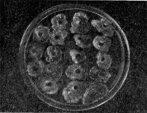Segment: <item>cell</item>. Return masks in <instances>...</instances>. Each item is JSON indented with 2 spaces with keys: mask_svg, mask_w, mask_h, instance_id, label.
Listing matches in <instances>:
<instances>
[{
  "mask_svg": "<svg viewBox=\"0 0 147 113\" xmlns=\"http://www.w3.org/2000/svg\"><path fill=\"white\" fill-rule=\"evenodd\" d=\"M87 88L86 83L78 81H73L64 89L63 95L68 103H76L83 97Z\"/></svg>",
  "mask_w": 147,
  "mask_h": 113,
  "instance_id": "1",
  "label": "cell"
},
{
  "mask_svg": "<svg viewBox=\"0 0 147 113\" xmlns=\"http://www.w3.org/2000/svg\"><path fill=\"white\" fill-rule=\"evenodd\" d=\"M108 89L105 84L101 83H95L87 88L84 95V104H92L103 98L107 94Z\"/></svg>",
  "mask_w": 147,
  "mask_h": 113,
  "instance_id": "2",
  "label": "cell"
},
{
  "mask_svg": "<svg viewBox=\"0 0 147 113\" xmlns=\"http://www.w3.org/2000/svg\"><path fill=\"white\" fill-rule=\"evenodd\" d=\"M88 20V17L84 13L79 12L75 13L71 23V33L81 34L87 33L89 29Z\"/></svg>",
  "mask_w": 147,
  "mask_h": 113,
  "instance_id": "3",
  "label": "cell"
},
{
  "mask_svg": "<svg viewBox=\"0 0 147 113\" xmlns=\"http://www.w3.org/2000/svg\"><path fill=\"white\" fill-rule=\"evenodd\" d=\"M92 24L99 32L105 36L111 37L113 34V28L112 24L106 19L102 18L100 20H93Z\"/></svg>",
  "mask_w": 147,
  "mask_h": 113,
  "instance_id": "4",
  "label": "cell"
},
{
  "mask_svg": "<svg viewBox=\"0 0 147 113\" xmlns=\"http://www.w3.org/2000/svg\"><path fill=\"white\" fill-rule=\"evenodd\" d=\"M91 78L97 82L106 83L109 79L111 75L107 70L99 66H94L90 71Z\"/></svg>",
  "mask_w": 147,
  "mask_h": 113,
  "instance_id": "5",
  "label": "cell"
},
{
  "mask_svg": "<svg viewBox=\"0 0 147 113\" xmlns=\"http://www.w3.org/2000/svg\"><path fill=\"white\" fill-rule=\"evenodd\" d=\"M67 77L71 79L81 80L86 76L87 71L81 65L78 64L71 65L67 69Z\"/></svg>",
  "mask_w": 147,
  "mask_h": 113,
  "instance_id": "6",
  "label": "cell"
},
{
  "mask_svg": "<svg viewBox=\"0 0 147 113\" xmlns=\"http://www.w3.org/2000/svg\"><path fill=\"white\" fill-rule=\"evenodd\" d=\"M44 72L47 77L57 82L61 77L63 70L58 64H50L45 65Z\"/></svg>",
  "mask_w": 147,
  "mask_h": 113,
  "instance_id": "7",
  "label": "cell"
},
{
  "mask_svg": "<svg viewBox=\"0 0 147 113\" xmlns=\"http://www.w3.org/2000/svg\"><path fill=\"white\" fill-rule=\"evenodd\" d=\"M51 34L48 28L42 26H39L33 31V40L40 43H45L50 39Z\"/></svg>",
  "mask_w": 147,
  "mask_h": 113,
  "instance_id": "8",
  "label": "cell"
},
{
  "mask_svg": "<svg viewBox=\"0 0 147 113\" xmlns=\"http://www.w3.org/2000/svg\"><path fill=\"white\" fill-rule=\"evenodd\" d=\"M45 65L42 61L35 59L31 62L27 67V71L29 75L36 77L42 74L44 72Z\"/></svg>",
  "mask_w": 147,
  "mask_h": 113,
  "instance_id": "9",
  "label": "cell"
},
{
  "mask_svg": "<svg viewBox=\"0 0 147 113\" xmlns=\"http://www.w3.org/2000/svg\"><path fill=\"white\" fill-rule=\"evenodd\" d=\"M46 60L50 64H58L62 59L63 52L59 47L50 46L47 49Z\"/></svg>",
  "mask_w": 147,
  "mask_h": 113,
  "instance_id": "10",
  "label": "cell"
},
{
  "mask_svg": "<svg viewBox=\"0 0 147 113\" xmlns=\"http://www.w3.org/2000/svg\"><path fill=\"white\" fill-rule=\"evenodd\" d=\"M40 86L45 92L49 94H55L59 89L56 82L47 76L42 79L40 82Z\"/></svg>",
  "mask_w": 147,
  "mask_h": 113,
  "instance_id": "11",
  "label": "cell"
},
{
  "mask_svg": "<svg viewBox=\"0 0 147 113\" xmlns=\"http://www.w3.org/2000/svg\"><path fill=\"white\" fill-rule=\"evenodd\" d=\"M93 44L94 46L100 51L107 52L109 50L111 44V40L108 37L103 35L97 36L94 39Z\"/></svg>",
  "mask_w": 147,
  "mask_h": 113,
  "instance_id": "12",
  "label": "cell"
},
{
  "mask_svg": "<svg viewBox=\"0 0 147 113\" xmlns=\"http://www.w3.org/2000/svg\"><path fill=\"white\" fill-rule=\"evenodd\" d=\"M98 66L107 70L111 67L112 60L110 56L106 52L99 51L97 55Z\"/></svg>",
  "mask_w": 147,
  "mask_h": 113,
  "instance_id": "13",
  "label": "cell"
},
{
  "mask_svg": "<svg viewBox=\"0 0 147 113\" xmlns=\"http://www.w3.org/2000/svg\"><path fill=\"white\" fill-rule=\"evenodd\" d=\"M52 28L54 30H63L65 29L67 21L66 17L63 14H60L53 18L51 20Z\"/></svg>",
  "mask_w": 147,
  "mask_h": 113,
  "instance_id": "14",
  "label": "cell"
},
{
  "mask_svg": "<svg viewBox=\"0 0 147 113\" xmlns=\"http://www.w3.org/2000/svg\"><path fill=\"white\" fill-rule=\"evenodd\" d=\"M67 34V32L65 30H54L51 33L50 42L54 45H63Z\"/></svg>",
  "mask_w": 147,
  "mask_h": 113,
  "instance_id": "15",
  "label": "cell"
},
{
  "mask_svg": "<svg viewBox=\"0 0 147 113\" xmlns=\"http://www.w3.org/2000/svg\"><path fill=\"white\" fill-rule=\"evenodd\" d=\"M44 47L40 43H34L30 46L29 54L31 58L35 59H39L43 54Z\"/></svg>",
  "mask_w": 147,
  "mask_h": 113,
  "instance_id": "16",
  "label": "cell"
},
{
  "mask_svg": "<svg viewBox=\"0 0 147 113\" xmlns=\"http://www.w3.org/2000/svg\"><path fill=\"white\" fill-rule=\"evenodd\" d=\"M76 44L81 48H88L93 43L92 39L90 36L83 34H76L74 36Z\"/></svg>",
  "mask_w": 147,
  "mask_h": 113,
  "instance_id": "17",
  "label": "cell"
},
{
  "mask_svg": "<svg viewBox=\"0 0 147 113\" xmlns=\"http://www.w3.org/2000/svg\"><path fill=\"white\" fill-rule=\"evenodd\" d=\"M70 54L72 60L76 64L81 62L86 58L85 52L76 49L71 50L70 51Z\"/></svg>",
  "mask_w": 147,
  "mask_h": 113,
  "instance_id": "18",
  "label": "cell"
}]
</instances>
